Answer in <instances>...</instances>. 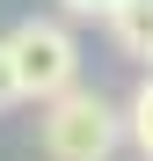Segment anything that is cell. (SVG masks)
Returning <instances> with one entry per match:
<instances>
[{
	"mask_svg": "<svg viewBox=\"0 0 153 161\" xmlns=\"http://www.w3.org/2000/svg\"><path fill=\"white\" fill-rule=\"evenodd\" d=\"M124 132H131V147L153 161V66H146V80L131 88V103H124Z\"/></svg>",
	"mask_w": 153,
	"mask_h": 161,
	"instance_id": "4",
	"label": "cell"
},
{
	"mask_svg": "<svg viewBox=\"0 0 153 161\" xmlns=\"http://www.w3.org/2000/svg\"><path fill=\"white\" fill-rule=\"evenodd\" d=\"M59 8H66L73 22H110V15H117V0H59Z\"/></svg>",
	"mask_w": 153,
	"mask_h": 161,
	"instance_id": "6",
	"label": "cell"
},
{
	"mask_svg": "<svg viewBox=\"0 0 153 161\" xmlns=\"http://www.w3.org/2000/svg\"><path fill=\"white\" fill-rule=\"evenodd\" d=\"M8 103H22V80H15V51H8V37H0V110Z\"/></svg>",
	"mask_w": 153,
	"mask_h": 161,
	"instance_id": "5",
	"label": "cell"
},
{
	"mask_svg": "<svg viewBox=\"0 0 153 161\" xmlns=\"http://www.w3.org/2000/svg\"><path fill=\"white\" fill-rule=\"evenodd\" d=\"M8 51H15V80H22V103H51L66 88H80V37L66 22H15L8 30Z\"/></svg>",
	"mask_w": 153,
	"mask_h": 161,
	"instance_id": "2",
	"label": "cell"
},
{
	"mask_svg": "<svg viewBox=\"0 0 153 161\" xmlns=\"http://www.w3.org/2000/svg\"><path fill=\"white\" fill-rule=\"evenodd\" d=\"M37 147H44V161H117V147H131V132L102 88H66L44 103Z\"/></svg>",
	"mask_w": 153,
	"mask_h": 161,
	"instance_id": "1",
	"label": "cell"
},
{
	"mask_svg": "<svg viewBox=\"0 0 153 161\" xmlns=\"http://www.w3.org/2000/svg\"><path fill=\"white\" fill-rule=\"evenodd\" d=\"M110 37H117L124 59H153V0H117Z\"/></svg>",
	"mask_w": 153,
	"mask_h": 161,
	"instance_id": "3",
	"label": "cell"
},
{
	"mask_svg": "<svg viewBox=\"0 0 153 161\" xmlns=\"http://www.w3.org/2000/svg\"><path fill=\"white\" fill-rule=\"evenodd\" d=\"M146 66H153V59H146Z\"/></svg>",
	"mask_w": 153,
	"mask_h": 161,
	"instance_id": "7",
	"label": "cell"
}]
</instances>
